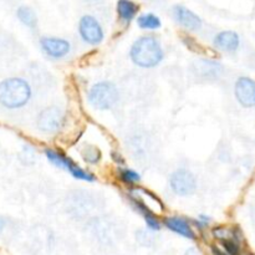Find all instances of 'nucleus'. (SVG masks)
<instances>
[{
    "label": "nucleus",
    "mask_w": 255,
    "mask_h": 255,
    "mask_svg": "<svg viewBox=\"0 0 255 255\" xmlns=\"http://www.w3.org/2000/svg\"><path fill=\"white\" fill-rule=\"evenodd\" d=\"M31 97V89L25 80L10 77L0 82V105L15 110L25 106Z\"/></svg>",
    "instance_id": "obj_1"
},
{
    "label": "nucleus",
    "mask_w": 255,
    "mask_h": 255,
    "mask_svg": "<svg viewBox=\"0 0 255 255\" xmlns=\"http://www.w3.org/2000/svg\"><path fill=\"white\" fill-rule=\"evenodd\" d=\"M129 56L137 66L154 67L163 59V50L156 37L142 36L132 45Z\"/></svg>",
    "instance_id": "obj_2"
},
{
    "label": "nucleus",
    "mask_w": 255,
    "mask_h": 255,
    "mask_svg": "<svg viewBox=\"0 0 255 255\" xmlns=\"http://www.w3.org/2000/svg\"><path fill=\"white\" fill-rule=\"evenodd\" d=\"M119 99V91L111 82H99L95 84L89 91V101L99 110L110 109L116 104Z\"/></svg>",
    "instance_id": "obj_3"
},
{
    "label": "nucleus",
    "mask_w": 255,
    "mask_h": 255,
    "mask_svg": "<svg viewBox=\"0 0 255 255\" xmlns=\"http://www.w3.org/2000/svg\"><path fill=\"white\" fill-rule=\"evenodd\" d=\"M45 154H46L47 158L57 167H61V168L67 169L75 178L77 179H82V181H87V182H94L95 181V177L94 174L89 173L86 172L85 169L80 168L76 163H75L72 159L67 158L66 156L61 154L60 152L56 151H51V149H46L45 151Z\"/></svg>",
    "instance_id": "obj_4"
},
{
    "label": "nucleus",
    "mask_w": 255,
    "mask_h": 255,
    "mask_svg": "<svg viewBox=\"0 0 255 255\" xmlns=\"http://www.w3.org/2000/svg\"><path fill=\"white\" fill-rule=\"evenodd\" d=\"M64 121L65 116L61 109L56 106L47 107L42 110L37 117V128L46 133H52L61 128Z\"/></svg>",
    "instance_id": "obj_5"
},
{
    "label": "nucleus",
    "mask_w": 255,
    "mask_h": 255,
    "mask_svg": "<svg viewBox=\"0 0 255 255\" xmlns=\"http://www.w3.org/2000/svg\"><path fill=\"white\" fill-rule=\"evenodd\" d=\"M171 188L178 196H191L197 189V181L187 169H178L171 176Z\"/></svg>",
    "instance_id": "obj_6"
},
{
    "label": "nucleus",
    "mask_w": 255,
    "mask_h": 255,
    "mask_svg": "<svg viewBox=\"0 0 255 255\" xmlns=\"http://www.w3.org/2000/svg\"><path fill=\"white\" fill-rule=\"evenodd\" d=\"M79 31L84 41L87 44L97 45L104 39V30L100 22L91 15H85L81 17L79 24Z\"/></svg>",
    "instance_id": "obj_7"
},
{
    "label": "nucleus",
    "mask_w": 255,
    "mask_h": 255,
    "mask_svg": "<svg viewBox=\"0 0 255 255\" xmlns=\"http://www.w3.org/2000/svg\"><path fill=\"white\" fill-rule=\"evenodd\" d=\"M41 49L47 56L60 59V57L66 56L70 52V42L60 37H42L40 40Z\"/></svg>",
    "instance_id": "obj_8"
},
{
    "label": "nucleus",
    "mask_w": 255,
    "mask_h": 255,
    "mask_svg": "<svg viewBox=\"0 0 255 255\" xmlns=\"http://www.w3.org/2000/svg\"><path fill=\"white\" fill-rule=\"evenodd\" d=\"M236 96L243 106L255 105V82L248 77H241L236 84Z\"/></svg>",
    "instance_id": "obj_9"
},
{
    "label": "nucleus",
    "mask_w": 255,
    "mask_h": 255,
    "mask_svg": "<svg viewBox=\"0 0 255 255\" xmlns=\"http://www.w3.org/2000/svg\"><path fill=\"white\" fill-rule=\"evenodd\" d=\"M172 11H173V16L177 20V22L183 27L188 30H193V31L201 29V17L197 14H194L192 10L187 9L186 6H182V5H176Z\"/></svg>",
    "instance_id": "obj_10"
},
{
    "label": "nucleus",
    "mask_w": 255,
    "mask_h": 255,
    "mask_svg": "<svg viewBox=\"0 0 255 255\" xmlns=\"http://www.w3.org/2000/svg\"><path fill=\"white\" fill-rule=\"evenodd\" d=\"M164 224L167 226V228H169L172 232L179 234V236L184 237V238H196L194 232L192 231L191 226H189L184 219L178 218V217H169V218H167L166 221H164Z\"/></svg>",
    "instance_id": "obj_11"
},
{
    "label": "nucleus",
    "mask_w": 255,
    "mask_h": 255,
    "mask_svg": "<svg viewBox=\"0 0 255 255\" xmlns=\"http://www.w3.org/2000/svg\"><path fill=\"white\" fill-rule=\"evenodd\" d=\"M214 45L224 51H234L239 46V36L234 31H223L217 35Z\"/></svg>",
    "instance_id": "obj_12"
},
{
    "label": "nucleus",
    "mask_w": 255,
    "mask_h": 255,
    "mask_svg": "<svg viewBox=\"0 0 255 255\" xmlns=\"http://www.w3.org/2000/svg\"><path fill=\"white\" fill-rule=\"evenodd\" d=\"M138 9V5L132 1V0H119L117 1V14H119L120 20L124 21L125 24H128L129 21L134 19Z\"/></svg>",
    "instance_id": "obj_13"
},
{
    "label": "nucleus",
    "mask_w": 255,
    "mask_h": 255,
    "mask_svg": "<svg viewBox=\"0 0 255 255\" xmlns=\"http://www.w3.org/2000/svg\"><path fill=\"white\" fill-rule=\"evenodd\" d=\"M17 19L26 26L34 29L37 24V17L34 10L30 6H20L16 11Z\"/></svg>",
    "instance_id": "obj_14"
},
{
    "label": "nucleus",
    "mask_w": 255,
    "mask_h": 255,
    "mask_svg": "<svg viewBox=\"0 0 255 255\" xmlns=\"http://www.w3.org/2000/svg\"><path fill=\"white\" fill-rule=\"evenodd\" d=\"M141 29H158L161 27V20L154 14H143L137 19Z\"/></svg>",
    "instance_id": "obj_15"
},
{
    "label": "nucleus",
    "mask_w": 255,
    "mask_h": 255,
    "mask_svg": "<svg viewBox=\"0 0 255 255\" xmlns=\"http://www.w3.org/2000/svg\"><path fill=\"white\" fill-rule=\"evenodd\" d=\"M82 158L90 164H96L101 159V152L94 146H86L81 152Z\"/></svg>",
    "instance_id": "obj_16"
},
{
    "label": "nucleus",
    "mask_w": 255,
    "mask_h": 255,
    "mask_svg": "<svg viewBox=\"0 0 255 255\" xmlns=\"http://www.w3.org/2000/svg\"><path fill=\"white\" fill-rule=\"evenodd\" d=\"M120 177L126 183H136V182L139 181V174L132 171V169H122L121 173H120Z\"/></svg>",
    "instance_id": "obj_17"
},
{
    "label": "nucleus",
    "mask_w": 255,
    "mask_h": 255,
    "mask_svg": "<svg viewBox=\"0 0 255 255\" xmlns=\"http://www.w3.org/2000/svg\"><path fill=\"white\" fill-rule=\"evenodd\" d=\"M223 246L226 248V251L228 252L229 254H236L238 253V246H237L234 242L232 241H224L223 242Z\"/></svg>",
    "instance_id": "obj_18"
},
{
    "label": "nucleus",
    "mask_w": 255,
    "mask_h": 255,
    "mask_svg": "<svg viewBox=\"0 0 255 255\" xmlns=\"http://www.w3.org/2000/svg\"><path fill=\"white\" fill-rule=\"evenodd\" d=\"M4 228H5V219L0 217V234H1V232L4 231Z\"/></svg>",
    "instance_id": "obj_19"
}]
</instances>
